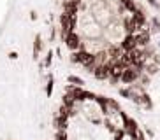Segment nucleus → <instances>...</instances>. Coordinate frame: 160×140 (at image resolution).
Segmentation results:
<instances>
[{"mask_svg": "<svg viewBox=\"0 0 160 140\" xmlns=\"http://www.w3.org/2000/svg\"><path fill=\"white\" fill-rule=\"evenodd\" d=\"M151 32L153 33H157V32H160V21H158V18H153L151 19Z\"/></svg>", "mask_w": 160, "mask_h": 140, "instance_id": "nucleus-17", "label": "nucleus"}, {"mask_svg": "<svg viewBox=\"0 0 160 140\" xmlns=\"http://www.w3.org/2000/svg\"><path fill=\"white\" fill-rule=\"evenodd\" d=\"M76 23H78V16L76 14H69V12L60 14V35H62V39H65L67 33L74 32Z\"/></svg>", "mask_w": 160, "mask_h": 140, "instance_id": "nucleus-1", "label": "nucleus"}, {"mask_svg": "<svg viewBox=\"0 0 160 140\" xmlns=\"http://www.w3.org/2000/svg\"><path fill=\"white\" fill-rule=\"evenodd\" d=\"M67 91L74 95L76 102H85V100H95V96H97V95L90 93V91H85V89H83V86H74V84H72V86H67Z\"/></svg>", "mask_w": 160, "mask_h": 140, "instance_id": "nucleus-4", "label": "nucleus"}, {"mask_svg": "<svg viewBox=\"0 0 160 140\" xmlns=\"http://www.w3.org/2000/svg\"><path fill=\"white\" fill-rule=\"evenodd\" d=\"M106 126H108V130H109V131H113V133L116 131V128H114V124H113L111 121H109V119H106Z\"/></svg>", "mask_w": 160, "mask_h": 140, "instance_id": "nucleus-22", "label": "nucleus"}, {"mask_svg": "<svg viewBox=\"0 0 160 140\" xmlns=\"http://www.w3.org/2000/svg\"><path fill=\"white\" fill-rule=\"evenodd\" d=\"M125 135H127V133H125L123 128H122V130H116V131H114V140H123V138H125Z\"/></svg>", "mask_w": 160, "mask_h": 140, "instance_id": "nucleus-19", "label": "nucleus"}, {"mask_svg": "<svg viewBox=\"0 0 160 140\" xmlns=\"http://www.w3.org/2000/svg\"><path fill=\"white\" fill-rule=\"evenodd\" d=\"M118 116L122 117V126H123V124H125V123L128 121V116H127V114H125V112H123V110H120V112H118Z\"/></svg>", "mask_w": 160, "mask_h": 140, "instance_id": "nucleus-20", "label": "nucleus"}, {"mask_svg": "<svg viewBox=\"0 0 160 140\" xmlns=\"http://www.w3.org/2000/svg\"><path fill=\"white\" fill-rule=\"evenodd\" d=\"M78 9H79V2L78 0H65L63 2V12L78 14Z\"/></svg>", "mask_w": 160, "mask_h": 140, "instance_id": "nucleus-10", "label": "nucleus"}, {"mask_svg": "<svg viewBox=\"0 0 160 140\" xmlns=\"http://www.w3.org/2000/svg\"><path fill=\"white\" fill-rule=\"evenodd\" d=\"M137 140H146V138H144V133H141V131H137Z\"/></svg>", "mask_w": 160, "mask_h": 140, "instance_id": "nucleus-26", "label": "nucleus"}, {"mask_svg": "<svg viewBox=\"0 0 160 140\" xmlns=\"http://www.w3.org/2000/svg\"><path fill=\"white\" fill-rule=\"evenodd\" d=\"M63 42H65V46L71 49V51H78V49H81V39L79 35L76 32H71L67 33V37L63 39Z\"/></svg>", "mask_w": 160, "mask_h": 140, "instance_id": "nucleus-5", "label": "nucleus"}, {"mask_svg": "<svg viewBox=\"0 0 160 140\" xmlns=\"http://www.w3.org/2000/svg\"><path fill=\"white\" fill-rule=\"evenodd\" d=\"M120 47H122L123 51H130V49L137 47V42H136V33H128L127 37H125V39L122 40Z\"/></svg>", "mask_w": 160, "mask_h": 140, "instance_id": "nucleus-9", "label": "nucleus"}, {"mask_svg": "<svg viewBox=\"0 0 160 140\" xmlns=\"http://www.w3.org/2000/svg\"><path fill=\"white\" fill-rule=\"evenodd\" d=\"M67 81H69L71 84H74V86H85V79H81V77H78V75H69Z\"/></svg>", "mask_w": 160, "mask_h": 140, "instance_id": "nucleus-14", "label": "nucleus"}, {"mask_svg": "<svg viewBox=\"0 0 160 140\" xmlns=\"http://www.w3.org/2000/svg\"><path fill=\"white\" fill-rule=\"evenodd\" d=\"M146 135H150V137H153V135H155V133H153V131H151V130H148V128H146Z\"/></svg>", "mask_w": 160, "mask_h": 140, "instance_id": "nucleus-28", "label": "nucleus"}, {"mask_svg": "<svg viewBox=\"0 0 160 140\" xmlns=\"http://www.w3.org/2000/svg\"><path fill=\"white\" fill-rule=\"evenodd\" d=\"M109 75H111V65L109 63H104V65H97L93 70V77L99 81H106L109 79Z\"/></svg>", "mask_w": 160, "mask_h": 140, "instance_id": "nucleus-6", "label": "nucleus"}, {"mask_svg": "<svg viewBox=\"0 0 160 140\" xmlns=\"http://www.w3.org/2000/svg\"><path fill=\"white\" fill-rule=\"evenodd\" d=\"M95 102L100 105V109H102L104 116H113V114H116V112H120V105H118L116 102H114L113 98H106V96H95Z\"/></svg>", "mask_w": 160, "mask_h": 140, "instance_id": "nucleus-2", "label": "nucleus"}, {"mask_svg": "<svg viewBox=\"0 0 160 140\" xmlns=\"http://www.w3.org/2000/svg\"><path fill=\"white\" fill-rule=\"evenodd\" d=\"M7 56H9V60H18V53L16 51H11Z\"/></svg>", "mask_w": 160, "mask_h": 140, "instance_id": "nucleus-23", "label": "nucleus"}, {"mask_svg": "<svg viewBox=\"0 0 160 140\" xmlns=\"http://www.w3.org/2000/svg\"><path fill=\"white\" fill-rule=\"evenodd\" d=\"M41 51H42V39H41V35H35V40H33V60H39Z\"/></svg>", "mask_w": 160, "mask_h": 140, "instance_id": "nucleus-11", "label": "nucleus"}, {"mask_svg": "<svg viewBox=\"0 0 160 140\" xmlns=\"http://www.w3.org/2000/svg\"><path fill=\"white\" fill-rule=\"evenodd\" d=\"M123 70H125V65H122V63H113L111 65V75H109V79H111V82H118V81L122 79V74Z\"/></svg>", "mask_w": 160, "mask_h": 140, "instance_id": "nucleus-7", "label": "nucleus"}, {"mask_svg": "<svg viewBox=\"0 0 160 140\" xmlns=\"http://www.w3.org/2000/svg\"><path fill=\"white\" fill-rule=\"evenodd\" d=\"M62 103H63V105H67V107H74V105H76V98H74V95L67 91V93L63 95V96H62Z\"/></svg>", "mask_w": 160, "mask_h": 140, "instance_id": "nucleus-13", "label": "nucleus"}, {"mask_svg": "<svg viewBox=\"0 0 160 140\" xmlns=\"http://www.w3.org/2000/svg\"><path fill=\"white\" fill-rule=\"evenodd\" d=\"M53 124H55V128L57 130H67V117H62V116H57L55 117V121H53Z\"/></svg>", "mask_w": 160, "mask_h": 140, "instance_id": "nucleus-12", "label": "nucleus"}, {"mask_svg": "<svg viewBox=\"0 0 160 140\" xmlns=\"http://www.w3.org/2000/svg\"><path fill=\"white\" fill-rule=\"evenodd\" d=\"M30 19H33V21L37 19V12H35V11H32V12H30Z\"/></svg>", "mask_w": 160, "mask_h": 140, "instance_id": "nucleus-25", "label": "nucleus"}, {"mask_svg": "<svg viewBox=\"0 0 160 140\" xmlns=\"http://www.w3.org/2000/svg\"><path fill=\"white\" fill-rule=\"evenodd\" d=\"M118 2H120V4H122V5H123V7H125V5H127V4H128V2H130V0H118Z\"/></svg>", "mask_w": 160, "mask_h": 140, "instance_id": "nucleus-27", "label": "nucleus"}, {"mask_svg": "<svg viewBox=\"0 0 160 140\" xmlns=\"http://www.w3.org/2000/svg\"><path fill=\"white\" fill-rule=\"evenodd\" d=\"M142 75V67H139V65H128V67H125V70H123V74H122V82H125V84H132V82H136L139 77Z\"/></svg>", "mask_w": 160, "mask_h": 140, "instance_id": "nucleus-3", "label": "nucleus"}, {"mask_svg": "<svg viewBox=\"0 0 160 140\" xmlns=\"http://www.w3.org/2000/svg\"><path fill=\"white\" fill-rule=\"evenodd\" d=\"M51 61H53V51H48L46 58H44V61L41 63V68H48V67L51 65Z\"/></svg>", "mask_w": 160, "mask_h": 140, "instance_id": "nucleus-16", "label": "nucleus"}, {"mask_svg": "<svg viewBox=\"0 0 160 140\" xmlns=\"http://www.w3.org/2000/svg\"><path fill=\"white\" fill-rule=\"evenodd\" d=\"M78 2H81V0H78Z\"/></svg>", "mask_w": 160, "mask_h": 140, "instance_id": "nucleus-29", "label": "nucleus"}, {"mask_svg": "<svg viewBox=\"0 0 160 140\" xmlns=\"http://www.w3.org/2000/svg\"><path fill=\"white\" fill-rule=\"evenodd\" d=\"M151 40V33L148 30H141V32L136 33V42H137V47H146Z\"/></svg>", "mask_w": 160, "mask_h": 140, "instance_id": "nucleus-8", "label": "nucleus"}, {"mask_svg": "<svg viewBox=\"0 0 160 140\" xmlns=\"http://www.w3.org/2000/svg\"><path fill=\"white\" fill-rule=\"evenodd\" d=\"M148 2H150V4L153 5V7H155V9H160V4L157 2V0H148Z\"/></svg>", "mask_w": 160, "mask_h": 140, "instance_id": "nucleus-24", "label": "nucleus"}, {"mask_svg": "<svg viewBox=\"0 0 160 140\" xmlns=\"http://www.w3.org/2000/svg\"><path fill=\"white\" fill-rule=\"evenodd\" d=\"M120 95H122L123 98H128V100H130V89H120Z\"/></svg>", "mask_w": 160, "mask_h": 140, "instance_id": "nucleus-21", "label": "nucleus"}, {"mask_svg": "<svg viewBox=\"0 0 160 140\" xmlns=\"http://www.w3.org/2000/svg\"><path fill=\"white\" fill-rule=\"evenodd\" d=\"M55 140H67L65 130H57V133H55Z\"/></svg>", "mask_w": 160, "mask_h": 140, "instance_id": "nucleus-18", "label": "nucleus"}, {"mask_svg": "<svg viewBox=\"0 0 160 140\" xmlns=\"http://www.w3.org/2000/svg\"><path fill=\"white\" fill-rule=\"evenodd\" d=\"M53 88H55V79H53V75H49L48 84H46V96H48V98L53 95Z\"/></svg>", "mask_w": 160, "mask_h": 140, "instance_id": "nucleus-15", "label": "nucleus"}]
</instances>
